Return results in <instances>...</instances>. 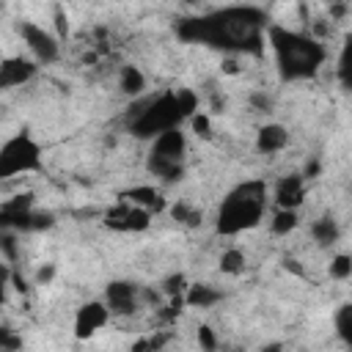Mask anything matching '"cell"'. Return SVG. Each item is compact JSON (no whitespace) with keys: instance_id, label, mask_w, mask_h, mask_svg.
I'll return each instance as SVG.
<instances>
[{"instance_id":"6da1fadb","label":"cell","mask_w":352,"mask_h":352,"mask_svg":"<svg viewBox=\"0 0 352 352\" xmlns=\"http://www.w3.org/2000/svg\"><path fill=\"white\" fill-rule=\"evenodd\" d=\"M265 17L256 9H223L209 17L185 20L179 36L187 42H204L212 47H234L259 53L265 42Z\"/></svg>"},{"instance_id":"7a4b0ae2","label":"cell","mask_w":352,"mask_h":352,"mask_svg":"<svg viewBox=\"0 0 352 352\" xmlns=\"http://www.w3.org/2000/svg\"><path fill=\"white\" fill-rule=\"evenodd\" d=\"M265 33L275 53V64L286 80H306L322 69V64L327 58L322 42H316L306 33L289 31L284 25H267Z\"/></svg>"},{"instance_id":"3957f363","label":"cell","mask_w":352,"mask_h":352,"mask_svg":"<svg viewBox=\"0 0 352 352\" xmlns=\"http://www.w3.org/2000/svg\"><path fill=\"white\" fill-rule=\"evenodd\" d=\"M265 206H267V185L265 182H243L240 187H234L220 209H217V234L223 237H234L240 231H248L254 228L262 215H265Z\"/></svg>"},{"instance_id":"277c9868","label":"cell","mask_w":352,"mask_h":352,"mask_svg":"<svg viewBox=\"0 0 352 352\" xmlns=\"http://www.w3.org/2000/svg\"><path fill=\"white\" fill-rule=\"evenodd\" d=\"M130 130L138 138H157L165 130H174L185 122V116L176 105V91H165L160 96H146L130 110Z\"/></svg>"},{"instance_id":"5b68a950","label":"cell","mask_w":352,"mask_h":352,"mask_svg":"<svg viewBox=\"0 0 352 352\" xmlns=\"http://www.w3.org/2000/svg\"><path fill=\"white\" fill-rule=\"evenodd\" d=\"M39 168H42V149L28 133H20L0 146V182Z\"/></svg>"},{"instance_id":"8992f818","label":"cell","mask_w":352,"mask_h":352,"mask_svg":"<svg viewBox=\"0 0 352 352\" xmlns=\"http://www.w3.org/2000/svg\"><path fill=\"white\" fill-rule=\"evenodd\" d=\"M20 36H23V42L28 44V50L33 53V58L39 61V64H53L55 58H58V39L50 33V31H44L42 25H36V23H23L20 25Z\"/></svg>"},{"instance_id":"52a82bcc","label":"cell","mask_w":352,"mask_h":352,"mask_svg":"<svg viewBox=\"0 0 352 352\" xmlns=\"http://www.w3.org/2000/svg\"><path fill=\"white\" fill-rule=\"evenodd\" d=\"M149 223H152V215L146 209L127 204V201H119L105 215V226L113 231H146Z\"/></svg>"},{"instance_id":"ba28073f","label":"cell","mask_w":352,"mask_h":352,"mask_svg":"<svg viewBox=\"0 0 352 352\" xmlns=\"http://www.w3.org/2000/svg\"><path fill=\"white\" fill-rule=\"evenodd\" d=\"M105 306L110 316H130L138 308V286L130 281H113L105 289Z\"/></svg>"},{"instance_id":"9c48e42d","label":"cell","mask_w":352,"mask_h":352,"mask_svg":"<svg viewBox=\"0 0 352 352\" xmlns=\"http://www.w3.org/2000/svg\"><path fill=\"white\" fill-rule=\"evenodd\" d=\"M110 319V311L102 300H91L85 306L77 308V316H75V336L77 338H91L96 330H102Z\"/></svg>"},{"instance_id":"30bf717a","label":"cell","mask_w":352,"mask_h":352,"mask_svg":"<svg viewBox=\"0 0 352 352\" xmlns=\"http://www.w3.org/2000/svg\"><path fill=\"white\" fill-rule=\"evenodd\" d=\"M185 152H187L185 133H182L179 127H174V130H165V133H160V135L154 138L149 154H154V157H160V160H168V163L185 165Z\"/></svg>"},{"instance_id":"8fae6325","label":"cell","mask_w":352,"mask_h":352,"mask_svg":"<svg viewBox=\"0 0 352 352\" xmlns=\"http://www.w3.org/2000/svg\"><path fill=\"white\" fill-rule=\"evenodd\" d=\"M33 75H36V64L28 61V58H6V61H0V91L23 85Z\"/></svg>"},{"instance_id":"7c38bea8","label":"cell","mask_w":352,"mask_h":352,"mask_svg":"<svg viewBox=\"0 0 352 352\" xmlns=\"http://www.w3.org/2000/svg\"><path fill=\"white\" fill-rule=\"evenodd\" d=\"M306 198V179L300 174H289L275 185V206L278 209H295Z\"/></svg>"},{"instance_id":"4fadbf2b","label":"cell","mask_w":352,"mask_h":352,"mask_svg":"<svg viewBox=\"0 0 352 352\" xmlns=\"http://www.w3.org/2000/svg\"><path fill=\"white\" fill-rule=\"evenodd\" d=\"M122 201H127V204H133V206H138V209H146L149 215L165 209L163 193H160L157 187H152V185H141V187H133V190L122 193Z\"/></svg>"},{"instance_id":"5bb4252c","label":"cell","mask_w":352,"mask_h":352,"mask_svg":"<svg viewBox=\"0 0 352 352\" xmlns=\"http://www.w3.org/2000/svg\"><path fill=\"white\" fill-rule=\"evenodd\" d=\"M289 144V133L281 124H265L256 135V149L262 154H278L281 149H286Z\"/></svg>"},{"instance_id":"9a60e30c","label":"cell","mask_w":352,"mask_h":352,"mask_svg":"<svg viewBox=\"0 0 352 352\" xmlns=\"http://www.w3.org/2000/svg\"><path fill=\"white\" fill-rule=\"evenodd\" d=\"M220 300H223V292L209 284H193L185 292V306H190V308H209Z\"/></svg>"},{"instance_id":"2e32d148","label":"cell","mask_w":352,"mask_h":352,"mask_svg":"<svg viewBox=\"0 0 352 352\" xmlns=\"http://www.w3.org/2000/svg\"><path fill=\"white\" fill-rule=\"evenodd\" d=\"M119 88H122V94L138 99V96L146 91V77H144V72H141L138 66H124V69L119 72Z\"/></svg>"},{"instance_id":"e0dca14e","label":"cell","mask_w":352,"mask_h":352,"mask_svg":"<svg viewBox=\"0 0 352 352\" xmlns=\"http://www.w3.org/2000/svg\"><path fill=\"white\" fill-rule=\"evenodd\" d=\"M149 171L154 174V176H160L165 185H174V182H179L182 176H185V165H179V163H168V160H160V157H154V154H149Z\"/></svg>"},{"instance_id":"ac0fdd59","label":"cell","mask_w":352,"mask_h":352,"mask_svg":"<svg viewBox=\"0 0 352 352\" xmlns=\"http://www.w3.org/2000/svg\"><path fill=\"white\" fill-rule=\"evenodd\" d=\"M311 237H314L316 245H333V243H338V237H341V228H338V223H336L333 217H319V220L311 226Z\"/></svg>"},{"instance_id":"d6986e66","label":"cell","mask_w":352,"mask_h":352,"mask_svg":"<svg viewBox=\"0 0 352 352\" xmlns=\"http://www.w3.org/2000/svg\"><path fill=\"white\" fill-rule=\"evenodd\" d=\"M171 215H174L176 223H182V226H187V228H195V226H201V220H204V212H201L198 206L187 204V201H176V204L171 206Z\"/></svg>"},{"instance_id":"ffe728a7","label":"cell","mask_w":352,"mask_h":352,"mask_svg":"<svg viewBox=\"0 0 352 352\" xmlns=\"http://www.w3.org/2000/svg\"><path fill=\"white\" fill-rule=\"evenodd\" d=\"M297 223H300V217H297L295 209H278L273 215L270 228H273V234H278V237H286V234H292L297 228Z\"/></svg>"},{"instance_id":"44dd1931","label":"cell","mask_w":352,"mask_h":352,"mask_svg":"<svg viewBox=\"0 0 352 352\" xmlns=\"http://www.w3.org/2000/svg\"><path fill=\"white\" fill-rule=\"evenodd\" d=\"M245 270V254L240 248H228L220 256V273L226 275H240Z\"/></svg>"},{"instance_id":"7402d4cb","label":"cell","mask_w":352,"mask_h":352,"mask_svg":"<svg viewBox=\"0 0 352 352\" xmlns=\"http://www.w3.org/2000/svg\"><path fill=\"white\" fill-rule=\"evenodd\" d=\"M336 330H338V336H341V341H352V306H341L338 311H336Z\"/></svg>"},{"instance_id":"603a6c76","label":"cell","mask_w":352,"mask_h":352,"mask_svg":"<svg viewBox=\"0 0 352 352\" xmlns=\"http://www.w3.org/2000/svg\"><path fill=\"white\" fill-rule=\"evenodd\" d=\"M185 292H187V278L182 273H174L163 281V295L165 297H185Z\"/></svg>"},{"instance_id":"cb8c5ba5","label":"cell","mask_w":352,"mask_h":352,"mask_svg":"<svg viewBox=\"0 0 352 352\" xmlns=\"http://www.w3.org/2000/svg\"><path fill=\"white\" fill-rule=\"evenodd\" d=\"M349 275H352V259H349L347 254L333 256V262H330V278H336V281H347Z\"/></svg>"},{"instance_id":"d4e9b609","label":"cell","mask_w":352,"mask_h":352,"mask_svg":"<svg viewBox=\"0 0 352 352\" xmlns=\"http://www.w3.org/2000/svg\"><path fill=\"white\" fill-rule=\"evenodd\" d=\"M23 347V338L9 330V327H0V352H20Z\"/></svg>"},{"instance_id":"484cf974","label":"cell","mask_w":352,"mask_h":352,"mask_svg":"<svg viewBox=\"0 0 352 352\" xmlns=\"http://www.w3.org/2000/svg\"><path fill=\"white\" fill-rule=\"evenodd\" d=\"M198 347L204 352H217V336H215V330L209 325H201L198 327Z\"/></svg>"},{"instance_id":"4316f807","label":"cell","mask_w":352,"mask_h":352,"mask_svg":"<svg viewBox=\"0 0 352 352\" xmlns=\"http://www.w3.org/2000/svg\"><path fill=\"white\" fill-rule=\"evenodd\" d=\"M190 124H193L195 135H201V138H212V124H209V116H206V113H195L193 119H190Z\"/></svg>"},{"instance_id":"83f0119b","label":"cell","mask_w":352,"mask_h":352,"mask_svg":"<svg viewBox=\"0 0 352 352\" xmlns=\"http://www.w3.org/2000/svg\"><path fill=\"white\" fill-rule=\"evenodd\" d=\"M9 284H12V270L6 265H0V306L6 303V292H9Z\"/></svg>"},{"instance_id":"f1b7e54d","label":"cell","mask_w":352,"mask_h":352,"mask_svg":"<svg viewBox=\"0 0 352 352\" xmlns=\"http://www.w3.org/2000/svg\"><path fill=\"white\" fill-rule=\"evenodd\" d=\"M251 105H254L256 110H262V113H270V110H273V99H270L267 94H262V91H256V94L251 96Z\"/></svg>"},{"instance_id":"f546056e","label":"cell","mask_w":352,"mask_h":352,"mask_svg":"<svg viewBox=\"0 0 352 352\" xmlns=\"http://www.w3.org/2000/svg\"><path fill=\"white\" fill-rule=\"evenodd\" d=\"M55 278V265H42L36 273V284H50Z\"/></svg>"},{"instance_id":"4dcf8cb0","label":"cell","mask_w":352,"mask_h":352,"mask_svg":"<svg viewBox=\"0 0 352 352\" xmlns=\"http://www.w3.org/2000/svg\"><path fill=\"white\" fill-rule=\"evenodd\" d=\"M55 25H58V33L61 36H69V20H66V14H64L61 6H55Z\"/></svg>"},{"instance_id":"1f68e13d","label":"cell","mask_w":352,"mask_h":352,"mask_svg":"<svg viewBox=\"0 0 352 352\" xmlns=\"http://www.w3.org/2000/svg\"><path fill=\"white\" fill-rule=\"evenodd\" d=\"M319 171H322V165H319V160H308L300 176H303V179H316V176H319Z\"/></svg>"},{"instance_id":"d6a6232c","label":"cell","mask_w":352,"mask_h":352,"mask_svg":"<svg viewBox=\"0 0 352 352\" xmlns=\"http://www.w3.org/2000/svg\"><path fill=\"white\" fill-rule=\"evenodd\" d=\"M130 352H152V341H149V336L146 338H138L135 344H133V349Z\"/></svg>"},{"instance_id":"836d02e7","label":"cell","mask_w":352,"mask_h":352,"mask_svg":"<svg viewBox=\"0 0 352 352\" xmlns=\"http://www.w3.org/2000/svg\"><path fill=\"white\" fill-rule=\"evenodd\" d=\"M223 72H228V75H237V72H240L237 61H234V58H226V61H223Z\"/></svg>"},{"instance_id":"e575fe53","label":"cell","mask_w":352,"mask_h":352,"mask_svg":"<svg viewBox=\"0 0 352 352\" xmlns=\"http://www.w3.org/2000/svg\"><path fill=\"white\" fill-rule=\"evenodd\" d=\"M259 352H284V347H281V344L275 341V344H267V347H262Z\"/></svg>"}]
</instances>
